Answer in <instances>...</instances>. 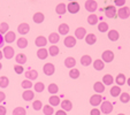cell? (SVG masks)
Segmentation results:
<instances>
[{
    "label": "cell",
    "instance_id": "obj_36",
    "mask_svg": "<svg viewBox=\"0 0 130 115\" xmlns=\"http://www.w3.org/2000/svg\"><path fill=\"white\" fill-rule=\"evenodd\" d=\"M47 91H48L51 94H57L58 91H59V86L55 83H51L48 85V88H47Z\"/></svg>",
    "mask_w": 130,
    "mask_h": 115
},
{
    "label": "cell",
    "instance_id": "obj_43",
    "mask_svg": "<svg viewBox=\"0 0 130 115\" xmlns=\"http://www.w3.org/2000/svg\"><path fill=\"white\" fill-rule=\"evenodd\" d=\"M69 76H70L73 79H76L79 77V70L76 68H71L70 70H69Z\"/></svg>",
    "mask_w": 130,
    "mask_h": 115
},
{
    "label": "cell",
    "instance_id": "obj_38",
    "mask_svg": "<svg viewBox=\"0 0 130 115\" xmlns=\"http://www.w3.org/2000/svg\"><path fill=\"white\" fill-rule=\"evenodd\" d=\"M59 52H60V50L57 45H52V46L48 48V54L51 56H57L58 54H59Z\"/></svg>",
    "mask_w": 130,
    "mask_h": 115
},
{
    "label": "cell",
    "instance_id": "obj_10",
    "mask_svg": "<svg viewBox=\"0 0 130 115\" xmlns=\"http://www.w3.org/2000/svg\"><path fill=\"white\" fill-rule=\"evenodd\" d=\"M101 101H103V97L100 94H92V97L90 98V104L94 107L100 105Z\"/></svg>",
    "mask_w": 130,
    "mask_h": 115
},
{
    "label": "cell",
    "instance_id": "obj_42",
    "mask_svg": "<svg viewBox=\"0 0 130 115\" xmlns=\"http://www.w3.org/2000/svg\"><path fill=\"white\" fill-rule=\"evenodd\" d=\"M8 84H9V79H8L7 76H1L0 77V88L5 89L8 86Z\"/></svg>",
    "mask_w": 130,
    "mask_h": 115
},
{
    "label": "cell",
    "instance_id": "obj_20",
    "mask_svg": "<svg viewBox=\"0 0 130 115\" xmlns=\"http://www.w3.org/2000/svg\"><path fill=\"white\" fill-rule=\"evenodd\" d=\"M47 40H48L50 43H52L53 45H55L60 40V35L57 34V32H52V34H50L48 38H47Z\"/></svg>",
    "mask_w": 130,
    "mask_h": 115
},
{
    "label": "cell",
    "instance_id": "obj_13",
    "mask_svg": "<svg viewBox=\"0 0 130 115\" xmlns=\"http://www.w3.org/2000/svg\"><path fill=\"white\" fill-rule=\"evenodd\" d=\"M32 20H34L35 23H37V24H40V23L44 22L45 20V15L43 14V13L40 12H37L34 14V16H32Z\"/></svg>",
    "mask_w": 130,
    "mask_h": 115
},
{
    "label": "cell",
    "instance_id": "obj_15",
    "mask_svg": "<svg viewBox=\"0 0 130 115\" xmlns=\"http://www.w3.org/2000/svg\"><path fill=\"white\" fill-rule=\"evenodd\" d=\"M17 31L21 35H27L28 32L30 31V25L28 24V23H21V24H19V27H17Z\"/></svg>",
    "mask_w": 130,
    "mask_h": 115
},
{
    "label": "cell",
    "instance_id": "obj_54",
    "mask_svg": "<svg viewBox=\"0 0 130 115\" xmlns=\"http://www.w3.org/2000/svg\"><path fill=\"white\" fill-rule=\"evenodd\" d=\"M4 42H5V39H4V36L0 34V47L4 45Z\"/></svg>",
    "mask_w": 130,
    "mask_h": 115
},
{
    "label": "cell",
    "instance_id": "obj_55",
    "mask_svg": "<svg viewBox=\"0 0 130 115\" xmlns=\"http://www.w3.org/2000/svg\"><path fill=\"white\" fill-rule=\"evenodd\" d=\"M3 58H4V53H3V52H1V51H0V60L3 59Z\"/></svg>",
    "mask_w": 130,
    "mask_h": 115
},
{
    "label": "cell",
    "instance_id": "obj_24",
    "mask_svg": "<svg viewBox=\"0 0 130 115\" xmlns=\"http://www.w3.org/2000/svg\"><path fill=\"white\" fill-rule=\"evenodd\" d=\"M93 68L96 69V70H98V71L103 70V69L105 68V62H104L101 59L94 60V61H93Z\"/></svg>",
    "mask_w": 130,
    "mask_h": 115
},
{
    "label": "cell",
    "instance_id": "obj_16",
    "mask_svg": "<svg viewBox=\"0 0 130 115\" xmlns=\"http://www.w3.org/2000/svg\"><path fill=\"white\" fill-rule=\"evenodd\" d=\"M84 39H85V43L88 45H93L97 42V36L94 34H86Z\"/></svg>",
    "mask_w": 130,
    "mask_h": 115
},
{
    "label": "cell",
    "instance_id": "obj_5",
    "mask_svg": "<svg viewBox=\"0 0 130 115\" xmlns=\"http://www.w3.org/2000/svg\"><path fill=\"white\" fill-rule=\"evenodd\" d=\"M79 8H81V6L76 1H70L68 4V6H67V10L69 13H71V14H77L79 12Z\"/></svg>",
    "mask_w": 130,
    "mask_h": 115
},
{
    "label": "cell",
    "instance_id": "obj_48",
    "mask_svg": "<svg viewBox=\"0 0 130 115\" xmlns=\"http://www.w3.org/2000/svg\"><path fill=\"white\" fill-rule=\"evenodd\" d=\"M14 70H15V73L16 74H23V71H24V68H23V66L22 64H19V63H16L14 66Z\"/></svg>",
    "mask_w": 130,
    "mask_h": 115
},
{
    "label": "cell",
    "instance_id": "obj_53",
    "mask_svg": "<svg viewBox=\"0 0 130 115\" xmlns=\"http://www.w3.org/2000/svg\"><path fill=\"white\" fill-rule=\"evenodd\" d=\"M55 115H67V113H66V110H63V109H59L55 112Z\"/></svg>",
    "mask_w": 130,
    "mask_h": 115
},
{
    "label": "cell",
    "instance_id": "obj_3",
    "mask_svg": "<svg viewBox=\"0 0 130 115\" xmlns=\"http://www.w3.org/2000/svg\"><path fill=\"white\" fill-rule=\"evenodd\" d=\"M100 105H101L100 112L104 113V114H110V113L113 112L114 106H113V104L109 103V101H104V103H101Z\"/></svg>",
    "mask_w": 130,
    "mask_h": 115
},
{
    "label": "cell",
    "instance_id": "obj_30",
    "mask_svg": "<svg viewBox=\"0 0 130 115\" xmlns=\"http://www.w3.org/2000/svg\"><path fill=\"white\" fill-rule=\"evenodd\" d=\"M114 82V78H113V76L109 75V74H106V75H104L103 77V83L104 85H112Z\"/></svg>",
    "mask_w": 130,
    "mask_h": 115
},
{
    "label": "cell",
    "instance_id": "obj_2",
    "mask_svg": "<svg viewBox=\"0 0 130 115\" xmlns=\"http://www.w3.org/2000/svg\"><path fill=\"white\" fill-rule=\"evenodd\" d=\"M116 15H118L120 19H122V20H125V19H128V17L130 16V8L127 7V6L120 7V9L118 10Z\"/></svg>",
    "mask_w": 130,
    "mask_h": 115
},
{
    "label": "cell",
    "instance_id": "obj_59",
    "mask_svg": "<svg viewBox=\"0 0 130 115\" xmlns=\"http://www.w3.org/2000/svg\"><path fill=\"white\" fill-rule=\"evenodd\" d=\"M69 1H77V0H69Z\"/></svg>",
    "mask_w": 130,
    "mask_h": 115
},
{
    "label": "cell",
    "instance_id": "obj_56",
    "mask_svg": "<svg viewBox=\"0 0 130 115\" xmlns=\"http://www.w3.org/2000/svg\"><path fill=\"white\" fill-rule=\"evenodd\" d=\"M127 83H128V85H129V86H130V77H129V78H128V79H127Z\"/></svg>",
    "mask_w": 130,
    "mask_h": 115
},
{
    "label": "cell",
    "instance_id": "obj_49",
    "mask_svg": "<svg viewBox=\"0 0 130 115\" xmlns=\"http://www.w3.org/2000/svg\"><path fill=\"white\" fill-rule=\"evenodd\" d=\"M114 4H115V6H118V7H123L125 4V0H114Z\"/></svg>",
    "mask_w": 130,
    "mask_h": 115
},
{
    "label": "cell",
    "instance_id": "obj_41",
    "mask_svg": "<svg viewBox=\"0 0 130 115\" xmlns=\"http://www.w3.org/2000/svg\"><path fill=\"white\" fill-rule=\"evenodd\" d=\"M13 115H27V110L24 107H16L13 110Z\"/></svg>",
    "mask_w": 130,
    "mask_h": 115
},
{
    "label": "cell",
    "instance_id": "obj_52",
    "mask_svg": "<svg viewBox=\"0 0 130 115\" xmlns=\"http://www.w3.org/2000/svg\"><path fill=\"white\" fill-rule=\"evenodd\" d=\"M5 99H6V94L3 92V91H0V103L5 101Z\"/></svg>",
    "mask_w": 130,
    "mask_h": 115
},
{
    "label": "cell",
    "instance_id": "obj_45",
    "mask_svg": "<svg viewBox=\"0 0 130 115\" xmlns=\"http://www.w3.org/2000/svg\"><path fill=\"white\" fill-rule=\"evenodd\" d=\"M8 30H9V25L7 22H3L0 24V34L1 35H5L6 32H8Z\"/></svg>",
    "mask_w": 130,
    "mask_h": 115
},
{
    "label": "cell",
    "instance_id": "obj_57",
    "mask_svg": "<svg viewBox=\"0 0 130 115\" xmlns=\"http://www.w3.org/2000/svg\"><path fill=\"white\" fill-rule=\"evenodd\" d=\"M3 69V64H1V62H0V70Z\"/></svg>",
    "mask_w": 130,
    "mask_h": 115
},
{
    "label": "cell",
    "instance_id": "obj_23",
    "mask_svg": "<svg viewBox=\"0 0 130 115\" xmlns=\"http://www.w3.org/2000/svg\"><path fill=\"white\" fill-rule=\"evenodd\" d=\"M37 56H38L40 60H45L47 56H48V51H47L46 48H44V47H40V48L37 51Z\"/></svg>",
    "mask_w": 130,
    "mask_h": 115
},
{
    "label": "cell",
    "instance_id": "obj_37",
    "mask_svg": "<svg viewBox=\"0 0 130 115\" xmlns=\"http://www.w3.org/2000/svg\"><path fill=\"white\" fill-rule=\"evenodd\" d=\"M43 113H44L45 115H52L54 113V108H53V106H51V105H45V106H43Z\"/></svg>",
    "mask_w": 130,
    "mask_h": 115
},
{
    "label": "cell",
    "instance_id": "obj_19",
    "mask_svg": "<svg viewBox=\"0 0 130 115\" xmlns=\"http://www.w3.org/2000/svg\"><path fill=\"white\" fill-rule=\"evenodd\" d=\"M4 39H5V42H7V43L10 44V43L15 42V39H16V35H15V32H13V31H8V32L5 34Z\"/></svg>",
    "mask_w": 130,
    "mask_h": 115
},
{
    "label": "cell",
    "instance_id": "obj_47",
    "mask_svg": "<svg viewBox=\"0 0 130 115\" xmlns=\"http://www.w3.org/2000/svg\"><path fill=\"white\" fill-rule=\"evenodd\" d=\"M32 107H34L35 110H40L43 108V104L40 100H35L34 104H32Z\"/></svg>",
    "mask_w": 130,
    "mask_h": 115
},
{
    "label": "cell",
    "instance_id": "obj_58",
    "mask_svg": "<svg viewBox=\"0 0 130 115\" xmlns=\"http://www.w3.org/2000/svg\"><path fill=\"white\" fill-rule=\"evenodd\" d=\"M118 115H125V114H123V113H119Z\"/></svg>",
    "mask_w": 130,
    "mask_h": 115
},
{
    "label": "cell",
    "instance_id": "obj_9",
    "mask_svg": "<svg viewBox=\"0 0 130 115\" xmlns=\"http://www.w3.org/2000/svg\"><path fill=\"white\" fill-rule=\"evenodd\" d=\"M3 53H4V58H6V59L10 60L13 56H14L15 52H14V48H13L12 46H6V47H4Z\"/></svg>",
    "mask_w": 130,
    "mask_h": 115
},
{
    "label": "cell",
    "instance_id": "obj_4",
    "mask_svg": "<svg viewBox=\"0 0 130 115\" xmlns=\"http://www.w3.org/2000/svg\"><path fill=\"white\" fill-rule=\"evenodd\" d=\"M97 8H98V4H97L96 0H86L85 1V9L90 12L91 14L96 12Z\"/></svg>",
    "mask_w": 130,
    "mask_h": 115
},
{
    "label": "cell",
    "instance_id": "obj_35",
    "mask_svg": "<svg viewBox=\"0 0 130 115\" xmlns=\"http://www.w3.org/2000/svg\"><path fill=\"white\" fill-rule=\"evenodd\" d=\"M115 82H116V84H118L119 86L123 85V84L127 82V79H125V75H124V74H119V75L116 76Z\"/></svg>",
    "mask_w": 130,
    "mask_h": 115
},
{
    "label": "cell",
    "instance_id": "obj_6",
    "mask_svg": "<svg viewBox=\"0 0 130 115\" xmlns=\"http://www.w3.org/2000/svg\"><path fill=\"white\" fill-rule=\"evenodd\" d=\"M43 71L46 76H52L54 73H55V67H54L53 63L48 62V63H45L43 66Z\"/></svg>",
    "mask_w": 130,
    "mask_h": 115
},
{
    "label": "cell",
    "instance_id": "obj_25",
    "mask_svg": "<svg viewBox=\"0 0 130 115\" xmlns=\"http://www.w3.org/2000/svg\"><path fill=\"white\" fill-rule=\"evenodd\" d=\"M98 21H99V17L97 16L96 14H90L88 16V23L90 25H96V24H98Z\"/></svg>",
    "mask_w": 130,
    "mask_h": 115
},
{
    "label": "cell",
    "instance_id": "obj_7",
    "mask_svg": "<svg viewBox=\"0 0 130 115\" xmlns=\"http://www.w3.org/2000/svg\"><path fill=\"white\" fill-rule=\"evenodd\" d=\"M104 12H105L106 16H107L108 19H114V17L116 16L118 10H116L115 6H107V7L104 9Z\"/></svg>",
    "mask_w": 130,
    "mask_h": 115
},
{
    "label": "cell",
    "instance_id": "obj_8",
    "mask_svg": "<svg viewBox=\"0 0 130 115\" xmlns=\"http://www.w3.org/2000/svg\"><path fill=\"white\" fill-rule=\"evenodd\" d=\"M63 45L66 47H68V48H71V47L76 45V38L74 36H67L63 40Z\"/></svg>",
    "mask_w": 130,
    "mask_h": 115
},
{
    "label": "cell",
    "instance_id": "obj_28",
    "mask_svg": "<svg viewBox=\"0 0 130 115\" xmlns=\"http://www.w3.org/2000/svg\"><path fill=\"white\" fill-rule=\"evenodd\" d=\"M93 90L97 93H103L105 91V85H104L103 82H96L93 85Z\"/></svg>",
    "mask_w": 130,
    "mask_h": 115
},
{
    "label": "cell",
    "instance_id": "obj_29",
    "mask_svg": "<svg viewBox=\"0 0 130 115\" xmlns=\"http://www.w3.org/2000/svg\"><path fill=\"white\" fill-rule=\"evenodd\" d=\"M55 12L58 13L59 15H63L64 13L67 12V6L64 5L63 3H60L57 5V7H55Z\"/></svg>",
    "mask_w": 130,
    "mask_h": 115
},
{
    "label": "cell",
    "instance_id": "obj_12",
    "mask_svg": "<svg viewBox=\"0 0 130 115\" xmlns=\"http://www.w3.org/2000/svg\"><path fill=\"white\" fill-rule=\"evenodd\" d=\"M47 42H48V40L46 39V37L38 36L36 38V40H35V44H36L37 47H45L47 45Z\"/></svg>",
    "mask_w": 130,
    "mask_h": 115
},
{
    "label": "cell",
    "instance_id": "obj_32",
    "mask_svg": "<svg viewBox=\"0 0 130 115\" xmlns=\"http://www.w3.org/2000/svg\"><path fill=\"white\" fill-rule=\"evenodd\" d=\"M16 44H17V47H19V48H25V47L28 46V39L24 38V37H21V38L17 39Z\"/></svg>",
    "mask_w": 130,
    "mask_h": 115
},
{
    "label": "cell",
    "instance_id": "obj_51",
    "mask_svg": "<svg viewBox=\"0 0 130 115\" xmlns=\"http://www.w3.org/2000/svg\"><path fill=\"white\" fill-rule=\"evenodd\" d=\"M7 109H6L5 106H0V115H6Z\"/></svg>",
    "mask_w": 130,
    "mask_h": 115
},
{
    "label": "cell",
    "instance_id": "obj_33",
    "mask_svg": "<svg viewBox=\"0 0 130 115\" xmlns=\"http://www.w3.org/2000/svg\"><path fill=\"white\" fill-rule=\"evenodd\" d=\"M15 60H16V63L24 64L25 62H27V55H25L24 53H20V54H17V55H16Z\"/></svg>",
    "mask_w": 130,
    "mask_h": 115
},
{
    "label": "cell",
    "instance_id": "obj_21",
    "mask_svg": "<svg viewBox=\"0 0 130 115\" xmlns=\"http://www.w3.org/2000/svg\"><path fill=\"white\" fill-rule=\"evenodd\" d=\"M64 66L67 67V68H74V67L76 66V60H75V58H73V56H68V58H66V60H64Z\"/></svg>",
    "mask_w": 130,
    "mask_h": 115
},
{
    "label": "cell",
    "instance_id": "obj_17",
    "mask_svg": "<svg viewBox=\"0 0 130 115\" xmlns=\"http://www.w3.org/2000/svg\"><path fill=\"white\" fill-rule=\"evenodd\" d=\"M24 75H25V77H27V79L34 81V79H37V77H38V71L34 70V69H30V70L25 71Z\"/></svg>",
    "mask_w": 130,
    "mask_h": 115
},
{
    "label": "cell",
    "instance_id": "obj_26",
    "mask_svg": "<svg viewBox=\"0 0 130 115\" xmlns=\"http://www.w3.org/2000/svg\"><path fill=\"white\" fill-rule=\"evenodd\" d=\"M81 63H82V66H84V67H88V66H90L91 63H92V58H91L90 55H83L81 58Z\"/></svg>",
    "mask_w": 130,
    "mask_h": 115
},
{
    "label": "cell",
    "instance_id": "obj_46",
    "mask_svg": "<svg viewBox=\"0 0 130 115\" xmlns=\"http://www.w3.org/2000/svg\"><path fill=\"white\" fill-rule=\"evenodd\" d=\"M21 85H22V88L24 89V90H28V89H31L32 86H34V84L31 83L30 79H24V81H22Z\"/></svg>",
    "mask_w": 130,
    "mask_h": 115
},
{
    "label": "cell",
    "instance_id": "obj_50",
    "mask_svg": "<svg viewBox=\"0 0 130 115\" xmlns=\"http://www.w3.org/2000/svg\"><path fill=\"white\" fill-rule=\"evenodd\" d=\"M100 109H98V108H93V109H91L90 112V115H100Z\"/></svg>",
    "mask_w": 130,
    "mask_h": 115
},
{
    "label": "cell",
    "instance_id": "obj_40",
    "mask_svg": "<svg viewBox=\"0 0 130 115\" xmlns=\"http://www.w3.org/2000/svg\"><path fill=\"white\" fill-rule=\"evenodd\" d=\"M34 89H35L36 92L40 93V92H43V91L45 90V85H44L43 82H37L36 84H34Z\"/></svg>",
    "mask_w": 130,
    "mask_h": 115
},
{
    "label": "cell",
    "instance_id": "obj_1",
    "mask_svg": "<svg viewBox=\"0 0 130 115\" xmlns=\"http://www.w3.org/2000/svg\"><path fill=\"white\" fill-rule=\"evenodd\" d=\"M101 60L104 62H107V63H110V62L114 60V52L110 51V50H107V51H104L103 54H101Z\"/></svg>",
    "mask_w": 130,
    "mask_h": 115
},
{
    "label": "cell",
    "instance_id": "obj_18",
    "mask_svg": "<svg viewBox=\"0 0 130 115\" xmlns=\"http://www.w3.org/2000/svg\"><path fill=\"white\" fill-rule=\"evenodd\" d=\"M120 38V34L118 30H108V39L112 42H116Z\"/></svg>",
    "mask_w": 130,
    "mask_h": 115
},
{
    "label": "cell",
    "instance_id": "obj_34",
    "mask_svg": "<svg viewBox=\"0 0 130 115\" xmlns=\"http://www.w3.org/2000/svg\"><path fill=\"white\" fill-rule=\"evenodd\" d=\"M48 103L51 104V106H58V105H60V98L58 97V95H55V94H53V95H51L50 97V99H48Z\"/></svg>",
    "mask_w": 130,
    "mask_h": 115
},
{
    "label": "cell",
    "instance_id": "obj_39",
    "mask_svg": "<svg viewBox=\"0 0 130 115\" xmlns=\"http://www.w3.org/2000/svg\"><path fill=\"white\" fill-rule=\"evenodd\" d=\"M120 101L123 104H127L130 101V94L128 92H121L120 94Z\"/></svg>",
    "mask_w": 130,
    "mask_h": 115
},
{
    "label": "cell",
    "instance_id": "obj_11",
    "mask_svg": "<svg viewBox=\"0 0 130 115\" xmlns=\"http://www.w3.org/2000/svg\"><path fill=\"white\" fill-rule=\"evenodd\" d=\"M86 36V29L83 27H79L75 30V38L77 39H84Z\"/></svg>",
    "mask_w": 130,
    "mask_h": 115
},
{
    "label": "cell",
    "instance_id": "obj_14",
    "mask_svg": "<svg viewBox=\"0 0 130 115\" xmlns=\"http://www.w3.org/2000/svg\"><path fill=\"white\" fill-rule=\"evenodd\" d=\"M22 98L24 99L25 101H31V100H34V98H35L34 91H31L30 89H28V90H24V92L22 93Z\"/></svg>",
    "mask_w": 130,
    "mask_h": 115
},
{
    "label": "cell",
    "instance_id": "obj_31",
    "mask_svg": "<svg viewBox=\"0 0 130 115\" xmlns=\"http://www.w3.org/2000/svg\"><path fill=\"white\" fill-rule=\"evenodd\" d=\"M110 94H112V97H114V98H116V97H119V95L121 94V86L119 85H114L110 88Z\"/></svg>",
    "mask_w": 130,
    "mask_h": 115
},
{
    "label": "cell",
    "instance_id": "obj_27",
    "mask_svg": "<svg viewBox=\"0 0 130 115\" xmlns=\"http://www.w3.org/2000/svg\"><path fill=\"white\" fill-rule=\"evenodd\" d=\"M58 30H59V35H68L69 32V25L67 24V23H61V24L59 25V28H58Z\"/></svg>",
    "mask_w": 130,
    "mask_h": 115
},
{
    "label": "cell",
    "instance_id": "obj_22",
    "mask_svg": "<svg viewBox=\"0 0 130 115\" xmlns=\"http://www.w3.org/2000/svg\"><path fill=\"white\" fill-rule=\"evenodd\" d=\"M60 105H61L62 109L66 110V112H69V110L73 109V104H71V101L68 100V99H64L62 103H60Z\"/></svg>",
    "mask_w": 130,
    "mask_h": 115
},
{
    "label": "cell",
    "instance_id": "obj_44",
    "mask_svg": "<svg viewBox=\"0 0 130 115\" xmlns=\"http://www.w3.org/2000/svg\"><path fill=\"white\" fill-rule=\"evenodd\" d=\"M98 30L100 32H106V31H108V23L107 22H104V21H101L100 23L98 24Z\"/></svg>",
    "mask_w": 130,
    "mask_h": 115
}]
</instances>
